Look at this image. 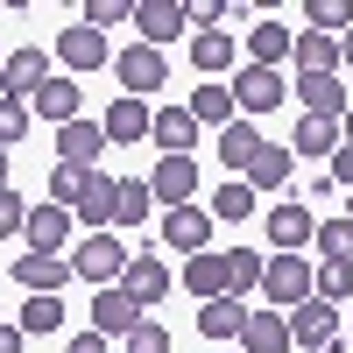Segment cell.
<instances>
[{
  "mask_svg": "<svg viewBox=\"0 0 353 353\" xmlns=\"http://www.w3.org/2000/svg\"><path fill=\"white\" fill-rule=\"evenodd\" d=\"M121 269H128V248L113 241V233H85V241L71 248V276H85L92 290H113Z\"/></svg>",
  "mask_w": 353,
  "mask_h": 353,
  "instance_id": "cell-1",
  "label": "cell"
},
{
  "mask_svg": "<svg viewBox=\"0 0 353 353\" xmlns=\"http://www.w3.org/2000/svg\"><path fill=\"white\" fill-rule=\"evenodd\" d=\"M311 261L304 254H269V269H261V297H269L276 311H297V304H311Z\"/></svg>",
  "mask_w": 353,
  "mask_h": 353,
  "instance_id": "cell-2",
  "label": "cell"
},
{
  "mask_svg": "<svg viewBox=\"0 0 353 353\" xmlns=\"http://www.w3.org/2000/svg\"><path fill=\"white\" fill-rule=\"evenodd\" d=\"M113 78L128 85V99H149V92H163V85H170V64H163V50L128 43L121 57H113Z\"/></svg>",
  "mask_w": 353,
  "mask_h": 353,
  "instance_id": "cell-3",
  "label": "cell"
},
{
  "mask_svg": "<svg viewBox=\"0 0 353 353\" xmlns=\"http://www.w3.org/2000/svg\"><path fill=\"white\" fill-rule=\"evenodd\" d=\"M283 325H290V346L325 353V346H339V304L311 297V304H297V311H283Z\"/></svg>",
  "mask_w": 353,
  "mask_h": 353,
  "instance_id": "cell-4",
  "label": "cell"
},
{
  "mask_svg": "<svg viewBox=\"0 0 353 353\" xmlns=\"http://www.w3.org/2000/svg\"><path fill=\"white\" fill-rule=\"evenodd\" d=\"M311 233H318V219H311L304 198H276V205H269V248H276V254H304Z\"/></svg>",
  "mask_w": 353,
  "mask_h": 353,
  "instance_id": "cell-5",
  "label": "cell"
},
{
  "mask_svg": "<svg viewBox=\"0 0 353 353\" xmlns=\"http://www.w3.org/2000/svg\"><path fill=\"white\" fill-rule=\"evenodd\" d=\"M50 85V50H14V57H0V99H36Z\"/></svg>",
  "mask_w": 353,
  "mask_h": 353,
  "instance_id": "cell-6",
  "label": "cell"
},
{
  "mask_svg": "<svg viewBox=\"0 0 353 353\" xmlns=\"http://www.w3.org/2000/svg\"><path fill=\"white\" fill-rule=\"evenodd\" d=\"M226 92H233V113H276L290 85H283V71H254V64H248V71L226 78Z\"/></svg>",
  "mask_w": 353,
  "mask_h": 353,
  "instance_id": "cell-7",
  "label": "cell"
},
{
  "mask_svg": "<svg viewBox=\"0 0 353 353\" xmlns=\"http://www.w3.org/2000/svg\"><path fill=\"white\" fill-rule=\"evenodd\" d=\"M163 248L205 254V248H212V212H205V205H170V212H163Z\"/></svg>",
  "mask_w": 353,
  "mask_h": 353,
  "instance_id": "cell-8",
  "label": "cell"
},
{
  "mask_svg": "<svg viewBox=\"0 0 353 353\" xmlns=\"http://www.w3.org/2000/svg\"><path fill=\"white\" fill-rule=\"evenodd\" d=\"M121 290L141 304V311H156L170 297V261L163 254H128V269H121Z\"/></svg>",
  "mask_w": 353,
  "mask_h": 353,
  "instance_id": "cell-9",
  "label": "cell"
},
{
  "mask_svg": "<svg viewBox=\"0 0 353 353\" xmlns=\"http://www.w3.org/2000/svg\"><path fill=\"white\" fill-rule=\"evenodd\" d=\"M134 325H141V304L128 297L121 283H113V290H92V332H99L106 346H113V339H128Z\"/></svg>",
  "mask_w": 353,
  "mask_h": 353,
  "instance_id": "cell-10",
  "label": "cell"
},
{
  "mask_svg": "<svg viewBox=\"0 0 353 353\" xmlns=\"http://www.w3.org/2000/svg\"><path fill=\"white\" fill-rule=\"evenodd\" d=\"M21 241H28V254H64L71 248V212L64 205H28V226H21Z\"/></svg>",
  "mask_w": 353,
  "mask_h": 353,
  "instance_id": "cell-11",
  "label": "cell"
},
{
  "mask_svg": "<svg viewBox=\"0 0 353 353\" xmlns=\"http://www.w3.org/2000/svg\"><path fill=\"white\" fill-rule=\"evenodd\" d=\"M14 283L28 290V297H64L71 254H14Z\"/></svg>",
  "mask_w": 353,
  "mask_h": 353,
  "instance_id": "cell-12",
  "label": "cell"
},
{
  "mask_svg": "<svg viewBox=\"0 0 353 353\" xmlns=\"http://www.w3.org/2000/svg\"><path fill=\"white\" fill-rule=\"evenodd\" d=\"M149 198H163V212H170V205H191L198 198V163L191 156H163L149 170Z\"/></svg>",
  "mask_w": 353,
  "mask_h": 353,
  "instance_id": "cell-13",
  "label": "cell"
},
{
  "mask_svg": "<svg viewBox=\"0 0 353 353\" xmlns=\"http://www.w3.org/2000/svg\"><path fill=\"white\" fill-rule=\"evenodd\" d=\"M149 121H156V113H149V99H113L106 113H99V134L113 141V149H128V141H149Z\"/></svg>",
  "mask_w": 353,
  "mask_h": 353,
  "instance_id": "cell-14",
  "label": "cell"
},
{
  "mask_svg": "<svg viewBox=\"0 0 353 353\" xmlns=\"http://www.w3.org/2000/svg\"><path fill=\"white\" fill-rule=\"evenodd\" d=\"M290 92H297L304 99V113H311V121H339V113H346V85H339V71H311V78H297V85H290Z\"/></svg>",
  "mask_w": 353,
  "mask_h": 353,
  "instance_id": "cell-15",
  "label": "cell"
},
{
  "mask_svg": "<svg viewBox=\"0 0 353 353\" xmlns=\"http://www.w3.org/2000/svg\"><path fill=\"white\" fill-rule=\"evenodd\" d=\"M290 176H297V156H290L283 141H261V156L248 163V191L254 198H276V191H290Z\"/></svg>",
  "mask_w": 353,
  "mask_h": 353,
  "instance_id": "cell-16",
  "label": "cell"
},
{
  "mask_svg": "<svg viewBox=\"0 0 353 353\" xmlns=\"http://www.w3.org/2000/svg\"><path fill=\"white\" fill-rule=\"evenodd\" d=\"M134 28H141V43L149 50H163L170 36H184V0H134Z\"/></svg>",
  "mask_w": 353,
  "mask_h": 353,
  "instance_id": "cell-17",
  "label": "cell"
},
{
  "mask_svg": "<svg viewBox=\"0 0 353 353\" xmlns=\"http://www.w3.org/2000/svg\"><path fill=\"white\" fill-rule=\"evenodd\" d=\"M99 149H106V134H99V121H78L71 128H57V163H71V170H99Z\"/></svg>",
  "mask_w": 353,
  "mask_h": 353,
  "instance_id": "cell-18",
  "label": "cell"
},
{
  "mask_svg": "<svg viewBox=\"0 0 353 353\" xmlns=\"http://www.w3.org/2000/svg\"><path fill=\"white\" fill-rule=\"evenodd\" d=\"M261 141H269V134H261L254 121H226V128H219V163H226V176H248V163L261 156Z\"/></svg>",
  "mask_w": 353,
  "mask_h": 353,
  "instance_id": "cell-19",
  "label": "cell"
},
{
  "mask_svg": "<svg viewBox=\"0 0 353 353\" xmlns=\"http://www.w3.org/2000/svg\"><path fill=\"white\" fill-rule=\"evenodd\" d=\"M106 57H113V50H106V36H92V28H85V21H78V28H64V36H57V64H64V71H99Z\"/></svg>",
  "mask_w": 353,
  "mask_h": 353,
  "instance_id": "cell-20",
  "label": "cell"
},
{
  "mask_svg": "<svg viewBox=\"0 0 353 353\" xmlns=\"http://www.w3.org/2000/svg\"><path fill=\"white\" fill-rule=\"evenodd\" d=\"M149 141L163 156H191V141H198V121H191V106H163L156 121H149Z\"/></svg>",
  "mask_w": 353,
  "mask_h": 353,
  "instance_id": "cell-21",
  "label": "cell"
},
{
  "mask_svg": "<svg viewBox=\"0 0 353 353\" xmlns=\"http://www.w3.org/2000/svg\"><path fill=\"white\" fill-rule=\"evenodd\" d=\"M78 106H85V99H78V85H71V78H57V71H50L43 92L28 99V113H43L50 128H71V121H78Z\"/></svg>",
  "mask_w": 353,
  "mask_h": 353,
  "instance_id": "cell-22",
  "label": "cell"
},
{
  "mask_svg": "<svg viewBox=\"0 0 353 353\" xmlns=\"http://www.w3.org/2000/svg\"><path fill=\"white\" fill-rule=\"evenodd\" d=\"M241 353H290V325H283V311H248V325H241Z\"/></svg>",
  "mask_w": 353,
  "mask_h": 353,
  "instance_id": "cell-23",
  "label": "cell"
},
{
  "mask_svg": "<svg viewBox=\"0 0 353 353\" xmlns=\"http://www.w3.org/2000/svg\"><path fill=\"white\" fill-rule=\"evenodd\" d=\"M184 290H191L198 304L226 297V254H212V248H205V254H191V261H184Z\"/></svg>",
  "mask_w": 353,
  "mask_h": 353,
  "instance_id": "cell-24",
  "label": "cell"
},
{
  "mask_svg": "<svg viewBox=\"0 0 353 353\" xmlns=\"http://www.w3.org/2000/svg\"><path fill=\"white\" fill-rule=\"evenodd\" d=\"M283 57H290V28L283 21H254L248 28V64L254 71H283Z\"/></svg>",
  "mask_w": 353,
  "mask_h": 353,
  "instance_id": "cell-25",
  "label": "cell"
},
{
  "mask_svg": "<svg viewBox=\"0 0 353 353\" xmlns=\"http://www.w3.org/2000/svg\"><path fill=\"white\" fill-rule=\"evenodd\" d=\"M71 212L92 226V233H113V176H106V170H92V176H85V198L71 205Z\"/></svg>",
  "mask_w": 353,
  "mask_h": 353,
  "instance_id": "cell-26",
  "label": "cell"
},
{
  "mask_svg": "<svg viewBox=\"0 0 353 353\" xmlns=\"http://www.w3.org/2000/svg\"><path fill=\"white\" fill-rule=\"evenodd\" d=\"M149 212H156L149 176H113V226H141Z\"/></svg>",
  "mask_w": 353,
  "mask_h": 353,
  "instance_id": "cell-27",
  "label": "cell"
},
{
  "mask_svg": "<svg viewBox=\"0 0 353 353\" xmlns=\"http://www.w3.org/2000/svg\"><path fill=\"white\" fill-rule=\"evenodd\" d=\"M290 64H297V78L332 71V64H339V43H332V36H318V28H304V36H290Z\"/></svg>",
  "mask_w": 353,
  "mask_h": 353,
  "instance_id": "cell-28",
  "label": "cell"
},
{
  "mask_svg": "<svg viewBox=\"0 0 353 353\" xmlns=\"http://www.w3.org/2000/svg\"><path fill=\"white\" fill-rule=\"evenodd\" d=\"M233 57H241V50H233L226 28H205V36H191V64H198L205 78H226V71H233Z\"/></svg>",
  "mask_w": 353,
  "mask_h": 353,
  "instance_id": "cell-29",
  "label": "cell"
},
{
  "mask_svg": "<svg viewBox=\"0 0 353 353\" xmlns=\"http://www.w3.org/2000/svg\"><path fill=\"white\" fill-rule=\"evenodd\" d=\"M191 121H198V128H226V121H241V113H233L226 78H212V85H198V92H191Z\"/></svg>",
  "mask_w": 353,
  "mask_h": 353,
  "instance_id": "cell-30",
  "label": "cell"
},
{
  "mask_svg": "<svg viewBox=\"0 0 353 353\" xmlns=\"http://www.w3.org/2000/svg\"><path fill=\"white\" fill-rule=\"evenodd\" d=\"M241 325H248V304L241 297H212V304L198 311V332L205 339H241Z\"/></svg>",
  "mask_w": 353,
  "mask_h": 353,
  "instance_id": "cell-31",
  "label": "cell"
},
{
  "mask_svg": "<svg viewBox=\"0 0 353 353\" xmlns=\"http://www.w3.org/2000/svg\"><path fill=\"white\" fill-rule=\"evenodd\" d=\"M205 212H212V219H254V212H261V198L248 191V176H226V184L212 191V205H205Z\"/></svg>",
  "mask_w": 353,
  "mask_h": 353,
  "instance_id": "cell-32",
  "label": "cell"
},
{
  "mask_svg": "<svg viewBox=\"0 0 353 353\" xmlns=\"http://www.w3.org/2000/svg\"><path fill=\"white\" fill-rule=\"evenodd\" d=\"M261 269H269V254H254V248H226V297H248V290H261Z\"/></svg>",
  "mask_w": 353,
  "mask_h": 353,
  "instance_id": "cell-33",
  "label": "cell"
},
{
  "mask_svg": "<svg viewBox=\"0 0 353 353\" xmlns=\"http://www.w3.org/2000/svg\"><path fill=\"white\" fill-rule=\"evenodd\" d=\"M283 149H290V156H332V149H339V121H311V113H304L297 134H290Z\"/></svg>",
  "mask_w": 353,
  "mask_h": 353,
  "instance_id": "cell-34",
  "label": "cell"
},
{
  "mask_svg": "<svg viewBox=\"0 0 353 353\" xmlns=\"http://www.w3.org/2000/svg\"><path fill=\"white\" fill-rule=\"evenodd\" d=\"M14 325H21V339H43V332H57V325H64V297H28Z\"/></svg>",
  "mask_w": 353,
  "mask_h": 353,
  "instance_id": "cell-35",
  "label": "cell"
},
{
  "mask_svg": "<svg viewBox=\"0 0 353 353\" xmlns=\"http://www.w3.org/2000/svg\"><path fill=\"white\" fill-rule=\"evenodd\" d=\"M311 248L325 254V261H346V269H353V219H318Z\"/></svg>",
  "mask_w": 353,
  "mask_h": 353,
  "instance_id": "cell-36",
  "label": "cell"
},
{
  "mask_svg": "<svg viewBox=\"0 0 353 353\" xmlns=\"http://www.w3.org/2000/svg\"><path fill=\"white\" fill-rule=\"evenodd\" d=\"M311 297H325V304H346V297H353V269H346V261H318V276H311Z\"/></svg>",
  "mask_w": 353,
  "mask_h": 353,
  "instance_id": "cell-37",
  "label": "cell"
},
{
  "mask_svg": "<svg viewBox=\"0 0 353 353\" xmlns=\"http://www.w3.org/2000/svg\"><path fill=\"white\" fill-rule=\"evenodd\" d=\"M304 21L318 28V36H346V28H353V8H346V0H311V8H304Z\"/></svg>",
  "mask_w": 353,
  "mask_h": 353,
  "instance_id": "cell-38",
  "label": "cell"
},
{
  "mask_svg": "<svg viewBox=\"0 0 353 353\" xmlns=\"http://www.w3.org/2000/svg\"><path fill=\"white\" fill-rule=\"evenodd\" d=\"M85 176H92V170H71V163H50V205H64V212H71V205L85 198Z\"/></svg>",
  "mask_w": 353,
  "mask_h": 353,
  "instance_id": "cell-39",
  "label": "cell"
},
{
  "mask_svg": "<svg viewBox=\"0 0 353 353\" xmlns=\"http://www.w3.org/2000/svg\"><path fill=\"white\" fill-rule=\"evenodd\" d=\"M121 21H134V0H85V28H92V36H106V28H121Z\"/></svg>",
  "mask_w": 353,
  "mask_h": 353,
  "instance_id": "cell-40",
  "label": "cell"
},
{
  "mask_svg": "<svg viewBox=\"0 0 353 353\" xmlns=\"http://www.w3.org/2000/svg\"><path fill=\"white\" fill-rule=\"evenodd\" d=\"M121 353H170V332L156 325V318H141V325L121 339Z\"/></svg>",
  "mask_w": 353,
  "mask_h": 353,
  "instance_id": "cell-41",
  "label": "cell"
},
{
  "mask_svg": "<svg viewBox=\"0 0 353 353\" xmlns=\"http://www.w3.org/2000/svg\"><path fill=\"white\" fill-rule=\"evenodd\" d=\"M21 226H28V205L14 198V184H0V241H14Z\"/></svg>",
  "mask_w": 353,
  "mask_h": 353,
  "instance_id": "cell-42",
  "label": "cell"
},
{
  "mask_svg": "<svg viewBox=\"0 0 353 353\" xmlns=\"http://www.w3.org/2000/svg\"><path fill=\"white\" fill-rule=\"evenodd\" d=\"M21 134H28V106L21 99H0V149H14Z\"/></svg>",
  "mask_w": 353,
  "mask_h": 353,
  "instance_id": "cell-43",
  "label": "cell"
},
{
  "mask_svg": "<svg viewBox=\"0 0 353 353\" xmlns=\"http://www.w3.org/2000/svg\"><path fill=\"white\" fill-rule=\"evenodd\" d=\"M325 184H332V191H353V141H339V149H332V170H325Z\"/></svg>",
  "mask_w": 353,
  "mask_h": 353,
  "instance_id": "cell-44",
  "label": "cell"
},
{
  "mask_svg": "<svg viewBox=\"0 0 353 353\" xmlns=\"http://www.w3.org/2000/svg\"><path fill=\"white\" fill-rule=\"evenodd\" d=\"M64 353H113L99 332H78V339H64Z\"/></svg>",
  "mask_w": 353,
  "mask_h": 353,
  "instance_id": "cell-45",
  "label": "cell"
},
{
  "mask_svg": "<svg viewBox=\"0 0 353 353\" xmlns=\"http://www.w3.org/2000/svg\"><path fill=\"white\" fill-rule=\"evenodd\" d=\"M28 339H21V325H8V318H0V353H21Z\"/></svg>",
  "mask_w": 353,
  "mask_h": 353,
  "instance_id": "cell-46",
  "label": "cell"
},
{
  "mask_svg": "<svg viewBox=\"0 0 353 353\" xmlns=\"http://www.w3.org/2000/svg\"><path fill=\"white\" fill-rule=\"evenodd\" d=\"M339 141H353V99H346V113H339Z\"/></svg>",
  "mask_w": 353,
  "mask_h": 353,
  "instance_id": "cell-47",
  "label": "cell"
},
{
  "mask_svg": "<svg viewBox=\"0 0 353 353\" xmlns=\"http://www.w3.org/2000/svg\"><path fill=\"white\" fill-rule=\"evenodd\" d=\"M339 64H353V28H346V36H339Z\"/></svg>",
  "mask_w": 353,
  "mask_h": 353,
  "instance_id": "cell-48",
  "label": "cell"
},
{
  "mask_svg": "<svg viewBox=\"0 0 353 353\" xmlns=\"http://www.w3.org/2000/svg\"><path fill=\"white\" fill-rule=\"evenodd\" d=\"M339 205H346V212H339V219H353V191H346V198H339Z\"/></svg>",
  "mask_w": 353,
  "mask_h": 353,
  "instance_id": "cell-49",
  "label": "cell"
},
{
  "mask_svg": "<svg viewBox=\"0 0 353 353\" xmlns=\"http://www.w3.org/2000/svg\"><path fill=\"white\" fill-rule=\"evenodd\" d=\"M0 184H8V149H0Z\"/></svg>",
  "mask_w": 353,
  "mask_h": 353,
  "instance_id": "cell-50",
  "label": "cell"
},
{
  "mask_svg": "<svg viewBox=\"0 0 353 353\" xmlns=\"http://www.w3.org/2000/svg\"><path fill=\"white\" fill-rule=\"evenodd\" d=\"M346 325H353V311H346Z\"/></svg>",
  "mask_w": 353,
  "mask_h": 353,
  "instance_id": "cell-51",
  "label": "cell"
}]
</instances>
